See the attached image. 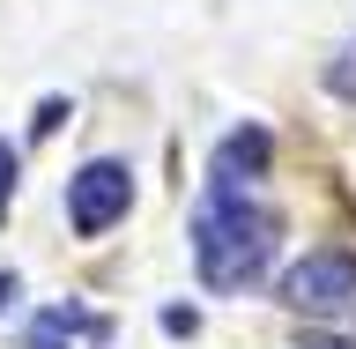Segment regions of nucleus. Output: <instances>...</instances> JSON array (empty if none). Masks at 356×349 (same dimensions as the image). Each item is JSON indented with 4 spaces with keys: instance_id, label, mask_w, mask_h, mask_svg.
<instances>
[{
    "instance_id": "f257e3e1",
    "label": "nucleus",
    "mask_w": 356,
    "mask_h": 349,
    "mask_svg": "<svg viewBox=\"0 0 356 349\" xmlns=\"http://www.w3.org/2000/svg\"><path fill=\"white\" fill-rule=\"evenodd\" d=\"M275 208L245 194V186H222L208 178V194L193 208V261H200V283L208 290H245L260 283L267 261H275Z\"/></svg>"
},
{
    "instance_id": "f03ea898",
    "label": "nucleus",
    "mask_w": 356,
    "mask_h": 349,
    "mask_svg": "<svg viewBox=\"0 0 356 349\" xmlns=\"http://www.w3.org/2000/svg\"><path fill=\"white\" fill-rule=\"evenodd\" d=\"M282 305L305 320H349L356 312V261L349 253H305L282 275Z\"/></svg>"
},
{
    "instance_id": "7ed1b4c3",
    "label": "nucleus",
    "mask_w": 356,
    "mask_h": 349,
    "mask_svg": "<svg viewBox=\"0 0 356 349\" xmlns=\"http://www.w3.org/2000/svg\"><path fill=\"white\" fill-rule=\"evenodd\" d=\"M127 201H134V171L111 164V156H97V164H82V171L67 178V223L82 238H104L111 223L127 216Z\"/></svg>"
},
{
    "instance_id": "20e7f679",
    "label": "nucleus",
    "mask_w": 356,
    "mask_h": 349,
    "mask_svg": "<svg viewBox=\"0 0 356 349\" xmlns=\"http://www.w3.org/2000/svg\"><path fill=\"white\" fill-rule=\"evenodd\" d=\"M267 156H275V149H267V134L260 127H238L216 149V178H222V186H252V178L267 171Z\"/></svg>"
},
{
    "instance_id": "39448f33",
    "label": "nucleus",
    "mask_w": 356,
    "mask_h": 349,
    "mask_svg": "<svg viewBox=\"0 0 356 349\" xmlns=\"http://www.w3.org/2000/svg\"><path fill=\"white\" fill-rule=\"evenodd\" d=\"M74 334H104V320H89V312H74V305H52L38 327L22 334V349H67Z\"/></svg>"
},
{
    "instance_id": "423d86ee",
    "label": "nucleus",
    "mask_w": 356,
    "mask_h": 349,
    "mask_svg": "<svg viewBox=\"0 0 356 349\" xmlns=\"http://www.w3.org/2000/svg\"><path fill=\"white\" fill-rule=\"evenodd\" d=\"M8 194H15V149L0 141V216H8Z\"/></svg>"
},
{
    "instance_id": "0eeeda50",
    "label": "nucleus",
    "mask_w": 356,
    "mask_h": 349,
    "mask_svg": "<svg viewBox=\"0 0 356 349\" xmlns=\"http://www.w3.org/2000/svg\"><path fill=\"white\" fill-rule=\"evenodd\" d=\"M0 305H15V275H0Z\"/></svg>"
}]
</instances>
